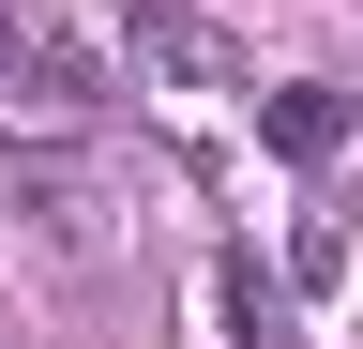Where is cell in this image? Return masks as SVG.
Here are the masks:
<instances>
[{"mask_svg":"<svg viewBox=\"0 0 363 349\" xmlns=\"http://www.w3.org/2000/svg\"><path fill=\"white\" fill-rule=\"evenodd\" d=\"M288 274H303V289H348V274H363V243L333 228V213H303V228H288Z\"/></svg>","mask_w":363,"mask_h":349,"instance_id":"4","label":"cell"},{"mask_svg":"<svg viewBox=\"0 0 363 349\" xmlns=\"http://www.w3.org/2000/svg\"><path fill=\"white\" fill-rule=\"evenodd\" d=\"M121 92V46H91L61 0H0V152H76Z\"/></svg>","mask_w":363,"mask_h":349,"instance_id":"1","label":"cell"},{"mask_svg":"<svg viewBox=\"0 0 363 349\" xmlns=\"http://www.w3.org/2000/svg\"><path fill=\"white\" fill-rule=\"evenodd\" d=\"M257 137L288 152V167H333L363 122H348V92H318V76H288V92H257Z\"/></svg>","mask_w":363,"mask_h":349,"instance_id":"3","label":"cell"},{"mask_svg":"<svg viewBox=\"0 0 363 349\" xmlns=\"http://www.w3.org/2000/svg\"><path fill=\"white\" fill-rule=\"evenodd\" d=\"M106 46H121V76H136V92H167V107H227V92H257L242 31H227V16H182V0H136Z\"/></svg>","mask_w":363,"mask_h":349,"instance_id":"2","label":"cell"}]
</instances>
